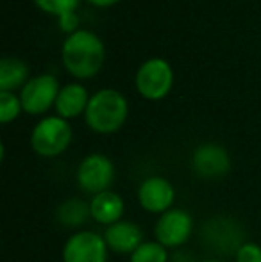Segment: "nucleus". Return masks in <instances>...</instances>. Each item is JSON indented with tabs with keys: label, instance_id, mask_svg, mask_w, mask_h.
<instances>
[{
	"label": "nucleus",
	"instance_id": "6e6552de",
	"mask_svg": "<svg viewBox=\"0 0 261 262\" xmlns=\"http://www.w3.org/2000/svg\"><path fill=\"white\" fill-rule=\"evenodd\" d=\"M109 248L104 235L91 230H81L66 239L63 262H108Z\"/></svg>",
	"mask_w": 261,
	"mask_h": 262
},
{
	"label": "nucleus",
	"instance_id": "9d476101",
	"mask_svg": "<svg viewBox=\"0 0 261 262\" xmlns=\"http://www.w3.org/2000/svg\"><path fill=\"white\" fill-rule=\"evenodd\" d=\"M202 237H204V243L209 248L218 253H224V255H227V253L234 255L238 248L245 243L242 228L229 217H213V220H209L204 225Z\"/></svg>",
	"mask_w": 261,
	"mask_h": 262
},
{
	"label": "nucleus",
	"instance_id": "f257e3e1",
	"mask_svg": "<svg viewBox=\"0 0 261 262\" xmlns=\"http://www.w3.org/2000/svg\"><path fill=\"white\" fill-rule=\"evenodd\" d=\"M61 62L68 75L77 80L95 77L106 62V45L97 32L77 29L66 34L61 45Z\"/></svg>",
	"mask_w": 261,
	"mask_h": 262
},
{
	"label": "nucleus",
	"instance_id": "4468645a",
	"mask_svg": "<svg viewBox=\"0 0 261 262\" xmlns=\"http://www.w3.org/2000/svg\"><path fill=\"white\" fill-rule=\"evenodd\" d=\"M124 212H126V204L122 196L115 191H104L101 194H95L90 200V214L91 220L97 221L98 225L111 227V225L122 221Z\"/></svg>",
	"mask_w": 261,
	"mask_h": 262
},
{
	"label": "nucleus",
	"instance_id": "2eb2a0df",
	"mask_svg": "<svg viewBox=\"0 0 261 262\" xmlns=\"http://www.w3.org/2000/svg\"><path fill=\"white\" fill-rule=\"evenodd\" d=\"M32 2L42 13L56 18L59 29L66 34L81 29L77 9L83 0H32Z\"/></svg>",
	"mask_w": 261,
	"mask_h": 262
},
{
	"label": "nucleus",
	"instance_id": "aec40b11",
	"mask_svg": "<svg viewBox=\"0 0 261 262\" xmlns=\"http://www.w3.org/2000/svg\"><path fill=\"white\" fill-rule=\"evenodd\" d=\"M234 262H261V246L258 243L245 241L234 253Z\"/></svg>",
	"mask_w": 261,
	"mask_h": 262
},
{
	"label": "nucleus",
	"instance_id": "20e7f679",
	"mask_svg": "<svg viewBox=\"0 0 261 262\" xmlns=\"http://www.w3.org/2000/svg\"><path fill=\"white\" fill-rule=\"evenodd\" d=\"M73 139V130L68 120L52 114L43 116L38 123L32 127L31 132V148L39 157L52 159L68 150Z\"/></svg>",
	"mask_w": 261,
	"mask_h": 262
},
{
	"label": "nucleus",
	"instance_id": "7ed1b4c3",
	"mask_svg": "<svg viewBox=\"0 0 261 262\" xmlns=\"http://www.w3.org/2000/svg\"><path fill=\"white\" fill-rule=\"evenodd\" d=\"M175 73L163 57H150L138 66L134 73V88L142 98L149 102L165 100L174 90Z\"/></svg>",
	"mask_w": 261,
	"mask_h": 262
},
{
	"label": "nucleus",
	"instance_id": "412c9836",
	"mask_svg": "<svg viewBox=\"0 0 261 262\" xmlns=\"http://www.w3.org/2000/svg\"><path fill=\"white\" fill-rule=\"evenodd\" d=\"M86 2L93 7H111L116 6L118 2H122V0H86Z\"/></svg>",
	"mask_w": 261,
	"mask_h": 262
},
{
	"label": "nucleus",
	"instance_id": "dca6fc26",
	"mask_svg": "<svg viewBox=\"0 0 261 262\" xmlns=\"http://www.w3.org/2000/svg\"><path fill=\"white\" fill-rule=\"evenodd\" d=\"M29 79H31V68L24 59L14 55H4L0 59V91L16 93L27 84Z\"/></svg>",
	"mask_w": 261,
	"mask_h": 262
},
{
	"label": "nucleus",
	"instance_id": "ddd939ff",
	"mask_svg": "<svg viewBox=\"0 0 261 262\" xmlns=\"http://www.w3.org/2000/svg\"><path fill=\"white\" fill-rule=\"evenodd\" d=\"M90 91L83 82H68L61 86L54 111H56L57 116L70 121L73 118L84 116L86 107L90 104Z\"/></svg>",
	"mask_w": 261,
	"mask_h": 262
},
{
	"label": "nucleus",
	"instance_id": "1a4fd4ad",
	"mask_svg": "<svg viewBox=\"0 0 261 262\" xmlns=\"http://www.w3.org/2000/svg\"><path fill=\"white\" fill-rule=\"evenodd\" d=\"M192 168L200 179H222L231 169V156L218 143H202L192 154Z\"/></svg>",
	"mask_w": 261,
	"mask_h": 262
},
{
	"label": "nucleus",
	"instance_id": "f8f14e48",
	"mask_svg": "<svg viewBox=\"0 0 261 262\" xmlns=\"http://www.w3.org/2000/svg\"><path fill=\"white\" fill-rule=\"evenodd\" d=\"M104 241L108 248L120 255H131L139 245L145 243L143 239V230L132 221H118V223L106 227Z\"/></svg>",
	"mask_w": 261,
	"mask_h": 262
},
{
	"label": "nucleus",
	"instance_id": "f3484780",
	"mask_svg": "<svg viewBox=\"0 0 261 262\" xmlns=\"http://www.w3.org/2000/svg\"><path fill=\"white\" fill-rule=\"evenodd\" d=\"M56 217L63 227L77 228L86 223L90 214V202H84L83 198H68L61 202L56 209Z\"/></svg>",
	"mask_w": 261,
	"mask_h": 262
},
{
	"label": "nucleus",
	"instance_id": "9b49d317",
	"mask_svg": "<svg viewBox=\"0 0 261 262\" xmlns=\"http://www.w3.org/2000/svg\"><path fill=\"white\" fill-rule=\"evenodd\" d=\"M138 202L142 209L152 214H163L174 209L175 189L165 177H149L138 187Z\"/></svg>",
	"mask_w": 261,
	"mask_h": 262
},
{
	"label": "nucleus",
	"instance_id": "6ab92c4d",
	"mask_svg": "<svg viewBox=\"0 0 261 262\" xmlns=\"http://www.w3.org/2000/svg\"><path fill=\"white\" fill-rule=\"evenodd\" d=\"M24 113L20 95L13 91H0V123L9 125L11 121L18 120V116Z\"/></svg>",
	"mask_w": 261,
	"mask_h": 262
},
{
	"label": "nucleus",
	"instance_id": "39448f33",
	"mask_svg": "<svg viewBox=\"0 0 261 262\" xmlns=\"http://www.w3.org/2000/svg\"><path fill=\"white\" fill-rule=\"evenodd\" d=\"M59 90L61 84L54 73L45 72L31 77L18 93L24 113L31 114V116H43L47 111L56 105Z\"/></svg>",
	"mask_w": 261,
	"mask_h": 262
},
{
	"label": "nucleus",
	"instance_id": "a211bd4d",
	"mask_svg": "<svg viewBox=\"0 0 261 262\" xmlns=\"http://www.w3.org/2000/svg\"><path fill=\"white\" fill-rule=\"evenodd\" d=\"M129 262H168V250L157 241H145L131 253Z\"/></svg>",
	"mask_w": 261,
	"mask_h": 262
},
{
	"label": "nucleus",
	"instance_id": "f03ea898",
	"mask_svg": "<svg viewBox=\"0 0 261 262\" xmlns=\"http://www.w3.org/2000/svg\"><path fill=\"white\" fill-rule=\"evenodd\" d=\"M129 118V102L122 91L102 88L95 91L84 113V121L95 134L109 136L118 132Z\"/></svg>",
	"mask_w": 261,
	"mask_h": 262
},
{
	"label": "nucleus",
	"instance_id": "0eeeda50",
	"mask_svg": "<svg viewBox=\"0 0 261 262\" xmlns=\"http://www.w3.org/2000/svg\"><path fill=\"white\" fill-rule=\"evenodd\" d=\"M193 234V217L185 209H170L163 212L156 221L154 235L159 245L167 250H175L186 245Z\"/></svg>",
	"mask_w": 261,
	"mask_h": 262
},
{
	"label": "nucleus",
	"instance_id": "4be33fe9",
	"mask_svg": "<svg viewBox=\"0 0 261 262\" xmlns=\"http://www.w3.org/2000/svg\"><path fill=\"white\" fill-rule=\"evenodd\" d=\"M200 262H224V260H218V259H208V260H200Z\"/></svg>",
	"mask_w": 261,
	"mask_h": 262
},
{
	"label": "nucleus",
	"instance_id": "423d86ee",
	"mask_svg": "<svg viewBox=\"0 0 261 262\" xmlns=\"http://www.w3.org/2000/svg\"><path fill=\"white\" fill-rule=\"evenodd\" d=\"M77 186L86 194H101L109 191L115 182V164L104 154H90L77 166Z\"/></svg>",
	"mask_w": 261,
	"mask_h": 262
}]
</instances>
